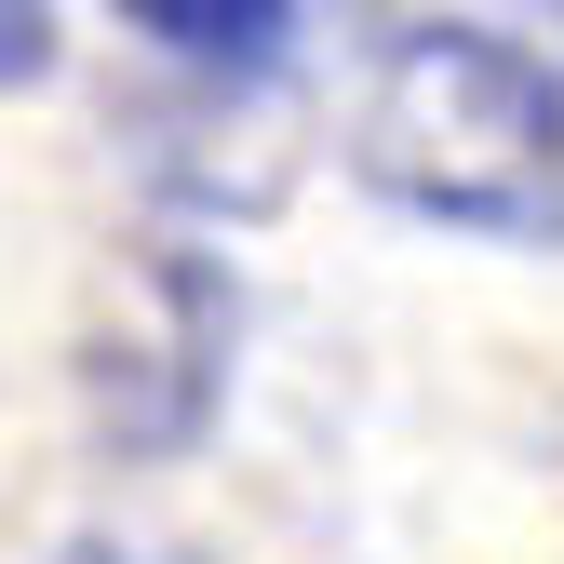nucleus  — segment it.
Masks as SVG:
<instances>
[{
	"label": "nucleus",
	"mask_w": 564,
	"mask_h": 564,
	"mask_svg": "<svg viewBox=\"0 0 564 564\" xmlns=\"http://www.w3.org/2000/svg\"><path fill=\"white\" fill-rule=\"evenodd\" d=\"M349 175L470 242H564V14H403L349 95Z\"/></svg>",
	"instance_id": "obj_1"
},
{
	"label": "nucleus",
	"mask_w": 564,
	"mask_h": 564,
	"mask_svg": "<svg viewBox=\"0 0 564 564\" xmlns=\"http://www.w3.org/2000/svg\"><path fill=\"white\" fill-rule=\"evenodd\" d=\"M134 28H149L162 54H188V67H229V82H269V67L296 54V28H310V14H269V0H256V14H175V0H149Z\"/></svg>",
	"instance_id": "obj_2"
},
{
	"label": "nucleus",
	"mask_w": 564,
	"mask_h": 564,
	"mask_svg": "<svg viewBox=\"0 0 564 564\" xmlns=\"http://www.w3.org/2000/svg\"><path fill=\"white\" fill-rule=\"evenodd\" d=\"M54 14H41V0H0V95H14V82H41V67H54Z\"/></svg>",
	"instance_id": "obj_3"
}]
</instances>
